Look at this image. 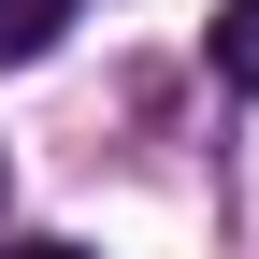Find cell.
Here are the masks:
<instances>
[{
  "instance_id": "obj_1",
  "label": "cell",
  "mask_w": 259,
  "mask_h": 259,
  "mask_svg": "<svg viewBox=\"0 0 259 259\" xmlns=\"http://www.w3.org/2000/svg\"><path fill=\"white\" fill-rule=\"evenodd\" d=\"M216 87H259V0L216 15Z\"/></svg>"
},
{
  "instance_id": "obj_2",
  "label": "cell",
  "mask_w": 259,
  "mask_h": 259,
  "mask_svg": "<svg viewBox=\"0 0 259 259\" xmlns=\"http://www.w3.org/2000/svg\"><path fill=\"white\" fill-rule=\"evenodd\" d=\"M58 44V0H0V72H15V58H44Z\"/></svg>"
},
{
  "instance_id": "obj_3",
  "label": "cell",
  "mask_w": 259,
  "mask_h": 259,
  "mask_svg": "<svg viewBox=\"0 0 259 259\" xmlns=\"http://www.w3.org/2000/svg\"><path fill=\"white\" fill-rule=\"evenodd\" d=\"M0 259H87V245H58V231H29V245H0Z\"/></svg>"
},
{
  "instance_id": "obj_4",
  "label": "cell",
  "mask_w": 259,
  "mask_h": 259,
  "mask_svg": "<svg viewBox=\"0 0 259 259\" xmlns=\"http://www.w3.org/2000/svg\"><path fill=\"white\" fill-rule=\"evenodd\" d=\"M0 202H15V173H0Z\"/></svg>"
}]
</instances>
